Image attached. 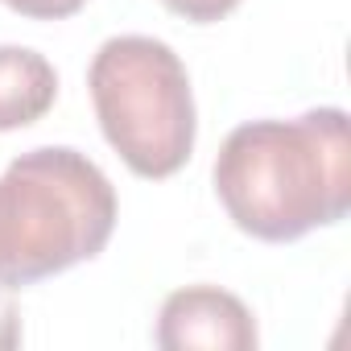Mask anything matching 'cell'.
I'll list each match as a JSON object with an SVG mask.
<instances>
[{"label":"cell","instance_id":"obj_1","mask_svg":"<svg viewBox=\"0 0 351 351\" xmlns=\"http://www.w3.org/2000/svg\"><path fill=\"white\" fill-rule=\"evenodd\" d=\"M215 195L228 219L265 244L302 240L351 211V124L343 108L298 120H248L215 157Z\"/></svg>","mask_w":351,"mask_h":351},{"label":"cell","instance_id":"obj_2","mask_svg":"<svg viewBox=\"0 0 351 351\" xmlns=\"http://www.w3.org/2000/svg\"><path fill=\"white\" fill-rule=\"evenodd\" d=\"M108 173L71 145H42L0 173V285L25 289L99 256L116 232Z\"/></svg>","mask_w":351,"mask_h":351},{"label":"cell","instance_id":"obj_3","mask_svg":"<svg viewBox=\"0 0 351 351\" xmlns=\"http://www.w3.org/2000/svg\"><path fill=\"white\" fill-rule=\"evenodd\" d=\"M95 120L136 178H169L195 153V95L182 58L145 34L108 38L87 71Z\"/></svg>","mask_w":351,"mask_h":351},{"label":"cell","instance_id":"obj_4","mask_svg":"<svg viewBox=\"0 0 351 351\" xmlns=\"http://www.w3.org/2000/svg\"><path fill=\"white\" fill-rule=\"evenodd\" d=\"M161 351H252L256 318L252 310L219 285L173 289L157 314Z\"/></svg>","mask_w":351,"mask_h":351},{"label":"cell","instance_id":"obj_5","mask_svg":"<svg viewBox=\"0 0 351 351\" xmlns=\"http://www.w3.org/2000/svg\"><path fill=\"white\" fill-rule=\"evenodd\" d=\"M58 99V71L29 46H0V132L42 120Z\"/></svg>","mask_w":351,"mask_h":351},{"label":"cell","instance_id":"obj_6","mask_svg":"<svg viewBox=\"0 0 351 351\" xmlns=\"http://www.w3.org/2000/svg\"><path fill=\"white\" fill-rule=\"evenodd\" d=\"M161 5L195 25H211V21H223L228 13H236L240 0H161Z\"/></svg>","mask_w":351,"mask_h":351},{"label":"cell","instance_id":"obj_7","mask_svg":"<svg viewBox=\"0 0 351 351\" xmlns=\"http://www.w3.org/2000/svg\"><path fill=\"white\" fill-rule=\"evenodd\" d=\"M5 5L34 21H62V17H75L87 0H5Z\"/></svg>","mask_w":351,"mask_h":351},{"label":"cell","instance_id":"obj_8","mask_svg":"<svg viewBox=\"0 0 351 351\" xmlns=\"http://www.w3.org/2000/svg\"><path fill=\"white\" fill-rule=\"evenodd\" d=\"M21 343V314H17V302L9 293V285H0V347H17Z\"/></svg>","mask_w":351,"mask_h":351}]
</instances>
